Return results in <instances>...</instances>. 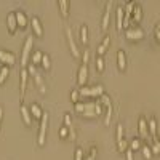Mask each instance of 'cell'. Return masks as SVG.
Returning a JSON list of instances; mask_svg holds the SVG:
<instances>
[{
  "mask_svg": "<svg viewBox=\"0 0 160 160\" xmlns=\"http://www.w3.org/2000/svg\"><path fill=\"white\" fill-rule=\"evenodd\" d=\"M102 91H104L102 85H96V87H91V88H88V87L80 88L82 96H102Z\"/></svg>",
  "mask_w": 160,
  "mask_h": 160,
  "instance_id": "1",
  "label": "cell"
},
{
  "mask_svg": "<svg viewBox=\"0 0 160 160\" xmlns=\"http://www.w3.org/2000/svg\"><path fill=\"white\" fill-rule=\"evenodd\" d=\"M47 125H48V114L42 115V125H40V133H39V144H45V135H47Z\"/></svg>",
  "mask_w": 160,
  "mask_h": 160,
  "instance_id": "2",
  "label": "cell"
},
{
  "mask_svg": "<svg viewBox=\"0 0 160 160\" xmlns=\"http://www.w3.org/2000/svg\"><path fill=\"white\" fill-rule=\"evenodd\" d=\"M31 48H32V37L29 35V37H27V40H26L24 48H23V59H21V64H23V67L27 66V56H29Z\"/></svg>",
  "mask_w": 160,
  "mask_h": 160,
  "instance_id": "3",
  "label": "cell"
},
{
  "mask_svg": "<svg viewBox=\"0 0 160 160\" xmlns=\"http://www.w3.org/2000/svg\"><path fill=\"white\" fill-rule=\"evenodd\" d=\"M29 72L34 75V79H35L37 85H39V88H40V91H42V93H45V85H43V80H42L40 74L35 71V67H34V64H31V66H29Z\"/></svg>",
  "mask_w": 160,
  "mask_h": 160,
  "instance_id": "4",
  "label": "cell"
},
{
  "mask_svg": "<svg viewBox=\"0 0 160 160\" xmlns=\"http://www.w3.org/2000/svg\"><path fill=\"white\" fill-rule=\"evenodd\" d=\"M0 61H2L5 66L13 64V62H15V54H13V53H8V51H3V50H0Z\"/></svg>",
  "mask_w": 160,
  "mask_h": 160,
  "instance_id": "5",
  "label": "cell"
},
{
  "mask_svg": "<svg viewBox=\"0 0 160 160\" xmlns=\"http://www.w3.org/2000/svg\"><path fill=\"white\" fill-rule=\"evenodd\" d=\"M66 34H67V40H69V47H71L72 54H74V56H79V50H77V45H75V42H74L71 27H67V29H66Z\"/></svg>",
  "mask_w": 160,
  "mask_h": 160,
  "instance_id": "6",
  "label": "cell"
},
{
  "mask_svg": "<svg viewBox=\"0 0 160 160\" xmlns=\"http://www.w3.org/2000/svg\"><path fill=\"white\" fill-rule=\"evenodd\" d=\"M144 37V32L141 29H130L127 31V39L130 40H138V39H143Z\"/></svg>",
  "mask_w": 160,
  "mask_h": 160,
  "instance_id": "7",
  "label": "cell"
},
{
  "mask_svg": "<svg viewBox=\"0 0 160 160\" xmlns=\"http://www.w3.org/2000/svg\"><path fill=\"white\" fill-rule=\"evenodd\" d=\"M87 72H88V66H87V64H82L80 71H79V85H80V87H82L83 83H85V80H87Z\"/></svg>",
  "mask_w": 160,
  "mask_h": 160,
  "instance_id": "8",
  "label": "cell"
},
{
  "mask_svg": "<svg viewBox=\"0 0 160 160\" xmlns=\"http://www.w3.org/2000/svg\"><path fill=\"white\" fill-rule=\"evenodd\" d=\"M26 85H27V71H26V69H23V71H21V98L24 96Z\"/></svg>",
  "mask_w": 160,
  "mask_h": 160,
  "instance_id": "9",
  "label": "cell"
},
{
  "mask_svg": "<svg viewBox=\"0 0 160 160\" xmlns=\"http://www.w3.org/2000/svg\"><path fill=\"white\" fill-rule=\"evenodd\" d=\"M15 15H16V24L21 26V27H26V24H27V18H26L24 13H23V11H16Z\"/></svg>",
  "mask_w": 160,
  "mask_h": 160,
  "instance_id": "10",
  "label": "cell"
},
{
  "mask_svg": "<svg viewBox=\"0 0 160 160\" xmlns=\"http://www.w3.org/2000/svg\"><path fill=\"white\" fill-rule=\"evenodd\" d=\"M110 6H112V2H107V6H106V13H104V18H102V29L106 31L107 29V26H109V10H110Z\"/></svg>",
  "mask_w": 160,
  "mask_h": 160,
  "instance_id": "11",
  "label": "cell"
},
{
  "mask_svg": "<svg viewBox=\"0 0 160 160\" xmlns=\"http://www.w3.org/2000/svg\"><path fill=\"white\" fill-rule=\"evenodd\" d=\"M123 18H125V11H123L122 6H119V8H117V29H120L123 26Z\"/></svg>",
  "mask_w": 160,
  "mask_h": 160,
  "instance_id": "12",
  "label": "cell"
},
{
  "mask_svg": "<svg viewBox=\"0 0 160 160\" xmlns=\"http://www.w3.org/2000/svg\"><path fill=\"white\" fill-rule=\"evenodd\" d=\"M8 29H10V32L16 31V15L15 13H10L8 15Z\"/></svg>",
  "mask_w": 160,
  "mask_h": 160,
  "instance_id": "13",
  "label": "cell"
},
{
  "mask_svg": "<svg viewBox=\"0 0 160 160\" xmlns=\"http://www.w3.org/2000/svg\"><path fill=\"white\" fill-rule=\"evenodd\" d=\"M117 61H119V67L125 69V66H127V59H125V53L122 50H119V53H117Z\"/></svg>",
  "mask_w": 160,
  "mask_h": 160,
  "instance_id": "14",
  "label": "cell"
},
{
  "mask_svg": "<svg viewBox=\"0 0 160 160\" xmlns=\"http://www.w3.org/2000/svg\"><path fill=\"white\" fill-rule=\"evenodd\" d=\"M21 115H23V119H24V122L27 123V125H31V115H29V110H27V107L24 106H21Z\"/></svg>",
  "mask_w": 160,
  "mask_h": 160,
  "instance_id": "15",
  "label": "cell"
},
{
  "mask_svg": "<svg viewBox=\"0 0 160 160\" xmlns=\"http://www.w3.org/2000/svg\"><path fill=\"white\" fill-rule=\"evenodd\" d=\"M32 27H34V31H35L37 35H42V26H40L39 18H32Z\"/></svg>",
  "mask_w": 160,
  "mask_h": 160,
  "instance_id": "16",
  "label": "cell"
},
{
  "mask_svg": "<svg viewBox=\"0 0 160 160\" xmlns=\"http://www.w3.org/2000/svg\"><path fill=\"white\" fill-rule=\"evenodd\" d=\"M138 125H140V133L146 138V136H147V123H146V120L140 119V123H138Z\"/></svg>",
  "mask_w": 160,
  "mask_h": 160,
  "instance_id": "17",
  "label": "cell"
},
{
  "mask_svg": "<svg viewBox=\"0 0 160 160\" xmlns=\"http://www.w3.org/2000/svg\"><path fill=\"white\" fill-rule=\"evenodd\" d=\"M8 74H10V69L8 66H3L2 69H0V83H3L6 80V77H8Z\"/></svg>",
  "mask_w": 160,
  "mask_h": 160,
  "instance_id": "18",
  "label": "cell"
},
{
  "mask_svg": "<svg viewBox=\"0 0 160 160\" xmlns=\"http://www.w3.org/2000/svg\"><path fill=\"white\" fill-rule=\"evenodd\" d=\"M80 40H82V43H87V40H88V29H87V26H82V29H80Z\"/></svg>",
  "mask_w": 160,
  "mask_h": 160,
  "instance_id": "19",
  "label": "cell"
},
{
  "mask_svg": "<svg viewBox=\"0 0 160 160\" xmlns=\"http://www.w3.org/2000/svg\"><path fill=\"white\" fill-rule=\"evenodd\" d=\"M59 6H61V15H62V16H67L69 2H67V0H59Z\"/></svg>",
  "mask_w": 160,
  "mask_h": 160,
  "instance_id": "20",
  "label": "cell"
},
{
  "mask_svg": "<svg viewBox=\"0 0 160 160\" xmlns=\"http://www.w3.org/2000/svg\"><path fill=\"white\" fill-rule=\"evenodd\" d=\"M31 112L35 117H39V119H42V115H43V114H42V109L37 106V104H32V106H31Z\"/></svg>",
  "mask_w": 160,
  "mask_h": 160,
  "instance_id": "21",
  "label": "cell"
},
{
  "mask_svg": "<svg viewBox=\"0 0 160 160\" xmlns=\"http://www.w3.org/2000/svg\"><path fill=\"white\" fill-rule=\"evenodd\" d=\"M147 127H149V130H151V133H152V136L155 138V130H157V122L154 120V119H151L149 120V123H147Z\"/></svg>",
  "mask_w": 160,
  "mask_h": 160,
  "instance_id": "22",
  "label": "cell"
},
{
  "mask_svg": "<svg viewBox=\"0 0 160 160\" xmlns=\"http://www.w3.org/2000/svg\"><path fill=\"white\" fill-rule=\"evenodd\" d=\"M141 6H138V5H135V10H133V18L136 19V21H140L141 19Z\"/></svg>",
  "mask_w": 160,
  "mask_h": 160,
  "instance_id": "23",
  "label": "cell"
},
{
  "mask_svg": "<svg viewBox=\"0 0 160 160\" xmlns=\"http://www.w3.org/2000/svg\"><path fill=\"white\" fill-rule=\"evenodd\" d=\"M42 58H43V54H42L40 51H35V53H34V56H32L34 64H39V62H42Z\"/></svg>",
  "mask_w": 160,
  "mask_h": 160,
  "instance_id": "24",
  "label": "cell"
},
{
  "mask_svg": "<svg viewBox=\"0 0 160 160\" xmlns=\"http://www.w3.org/2000/svg\"><path fill=\"white\" fill-rule=\"evenodd\" d=\"M143 154H144V157L147 160L152 158V151H151V147H147V146H144V147H143Z\"/></svg>",
  "mask_w": 160,
  "mask_h": 160,
  "instance_id": "25",
  "label": "cell"
},
{
  "mask_svg": "<svg viewBox=\"0 0 160 160\" xmlns=\"http://www.w3.org/2000/svg\"><path fill=\"white\" fill-rule=\"evenodd\" d=\"M122 136H123V127H122V125H119V127H117V141H119V143L123 140Z\"/></svg>",
  "mask_w": 160,
  "mask_h": 160,
  "instance_id": "26",
  "label": "cell"
},
{
  "mask_svg": "<svg viewBox=\"0 0 160 160\" xmlns=\"http://www.w3.org/2000/svg\"><path fill=\"white\" fill-rule=\"evenodd\" d=\"M42 64H43L45 69H50V58L47 54H43V58H42Z\"/></svg>",
  "mask_w": 160,
  "mask_h": 160,
  "instance_id": "27",
  "label": "cell"
},
{
  "mask_svg": "<svg viewBox=\"0 0 160 160\" xmlns=\"http://www.w3.org/2000/svg\"><path fill=\"white\" fill-rule=\"evenodd\" d=\"M140 147H141L140 140H133V141H131V151H136V149H140Z\"/></svg>",
  "mask_w": 160,
  "mask_h": 160,
  "instance_id": "28",
  "label": "cell"
},
{
  "mask_svg": "<svg viewBox=\"0 0 160 160\" xmlns=\"http://www.w3.org/2000/svg\"><path fill=\"white\" fill-rule=\"evenodd\" d=\"M110 115H112V106L107 107V112H106V125H109V122H110Z\"/></svg>",
  "mask_w": 160,
  "mask_h": 160,
  "instance_id": "29",
  "label": "cell"
},
{
  "mask_svg": "<svg viewBox=\"0 0 160 160\" xmlns=\"http://www.w3.org/2000/svg\"><path fill=\"white\" fill-rule=\"evenodd\" d=\"M102 112V107H101V104L99 102H95V114L96 115H99Z\"/></svg>",
  "mask_w": 160,
  "mask_h": 160,
  "instance_id": "30",
  "label": "cell"
},
{
  "mask_svg": "<svg viewBox=\"0 0 160 160\" xmlns=\"http://www.w3.org/2000/svg\"><path fill=\"white\" fill-rule=\"evenodd\" d=\"M71 98H72V101L75 104H77V101H79V91H77V90H74V91L71 93Z\"/></svg>",
  "mask_w": 160,
  "mask_h": 160,
  "instance_id": "31",
  "label": "cell"
},
{
  "mask_svg": "<svg viewBox=\"0 0 160 160\" xmlns=\"http://www.w3.org/2000/svg\"><path fill=\"white\" fill-rule=\"evenodd\" d=\"M96 66H98L99 71H102V69H104V61H102V58H98V59H96Z\"/></svg>",
  "mask_w": 160,
  "mask_h": 160,
  "instance_id": "32",
  "label": "cell"
},
{
  "mask_svg": "<svg viewBox=\"0 0 160 160\" xmlns=\"http://www.w3.org/2000/svg\"><path fill=\"white\" fill-rule=\"evenodd\" d=\"M64 123H66L67 128H71V123H72V122H71V115H67V114L64 115Z\"/></svg>",
  "mask_w": 160,
  "mask_h": 160,
  "instance_id": "33",
  "label": "cell"
},
{
  "mask_svg": "<svg viewBox=\"0 0 160 160\" xmlns=\"http://www.w3.org/2000/svg\"><path fill=\"white\" fill-rule=\"evenodd\" d=\"M83 106H85V110H95V102H87Z\"/></svg>",
  "mask_w": 160,
  "mask_h": 160,
  "instance_id": "34",
  "label": "cell"
},
{
  "mask_svg": "<svg viewBox=\"0 0 160 160\" xmlns=\"http://www.w3.org/2000/svg\"><path fill=\"white\" fill-rule=\"evenodd\" d=\"M59 136H61V138H66V136H67V127H62V128L59 130Z\"/></svg>",
  "mask_w": 160,
  "mask_h": 160,
  "instance_id": "35",
  "label": "cell"
},
{
  "mask_svg": "<svg viewBox=\"0 0 160 160\" xmlns=\"http://www.w3.org/2000/svg\"><path fill=\"white\" fill-rule=\"evenodd\" d=\"M75 110H77V112H83V110H85V106H83V104H75Z\"/></svg>",
  "mask_w": 160,
  "mask_h": 160,
  "instance_id": "36",
  "label": "cell"
},
{
  "mask_svg": "<svg viewBox=\"0 0 160 160\" xmlns=\"http://www.w3.org/2000/svg\"><path fill=\"white\" fill-rule=\"evenodd\" d=\"M119 149H120V151H125V149H127V141L122 140V141L119 143Z\"/></svg>",
  "mask_w": 160,
  "mask_h": 160,
  "instance_id": "37",
  "label": "cell"
},
{
  "mask_svg": "<svg viewBox=\"0 0 160 160\" xmlns=\"http://www.w3.org/2000/svg\"><path fill=\"white\" fill-rule=\"evenodd\" d=\"M75 160H82V149L80 147L75 151Z\"/></svg>",
  "mask_w": 160,
  "mask_h": 160,
  "instance_id": "38",
  "label": "cell"
},
{
  "mask_svg": "<svg viewBox=\"0 0 160 160\" xmlns=\"http://www.w3.org/2000/svg\"><path fill=\"white\" fill-rule=\"evenodd\" d=\"M88 58H90V53L85 51L83 53V64H88Z\"/></svg>",
  "mask_w": 160,
  "mask_h": 160,
  "instance_id": "39",
  "label": "cell"
},
{
  "mask_svg": "<svg viewBox=\"0 0 160 160\" xmlns=\"http://www.w3.org/2000/svg\"><path fill=\"white\" fill-rule=\"evenodd\" d=\"M83 115H87V117H93V115H96V114H95V110H83Z\"/></svg>",
  "mask_w": 160,
  "mask_h": 160,
  "instance_id": "40",
  "label": "cell"
},
{
  "mask_svg": "<svg viewBox=\"0 0 160 160\" xmlns=\"http://www.w3.org/2000/svg\"><path fill=\"white\" fill-rule=\"evenodd\" d=\"M69 140L71 141H75V131L71 128V131H69Z\"/></svg>",
  "mask_w": 160,
  "mask_h": 160,
  "instance_id": "41",
  "label": "cell"
},
{
  "mask_svg": "<svg viewBox=\"0 0 160 160\" xmlns=\"http://www.w3.org/2000/svg\"><path fill=\"white\" fill-rule=\"evenodd\" d=\"M127 160H133V151L131 149L127 151Z\"/></svg>",
  "mask_w": 160,
  "mask_h": 160,
  "instance_id": "42",
  "label": "cell"
},
{
  "mask_svg": "<svg viewBox=\"0 0 160 160\" xmlns=\"http://www.w3.org/2000/svg\"><path fill=\"white\" fill-rule=\"evenodd\" d=\"M95 157H96V149L91 151V154H90V157H88L87 160H95Z\"/></svg>",
  "mask_w": 160,
  "mask_h": 160,
  "instance_id": "43",
  "label": "cell"
},
{
  "mask_svg": "<svg viewBox=\"0 0 160 160\" xmlns=\"http://www.w3.org/2000/svg\"><path fill=\"white\" fill-rule=\"evenodd\" d=\"M109 42H110V39H109V37H106V39H104V40H102V43H101V45L107 48V45H109Z\"/></svg>",
  "mask_w": 160,
  "mask_h": 160,
  "instance_id": "44",
  "label": "cell"
},
{
  "mask_svg": "<svg viewBox=\"0 0 160 160\" xmlns=\"http://www.w3.org/2000/svg\"><path fill=\"white\" fill-rule=\"evenodd\" d=\"M104 51H106V47H102V45H99V47H98V53H99V54H102Z\"/></svg>",
  "mask_w": 160,
  "mask_h": 160,
  "instance_id": "45",
  "label": "cell"
},
{
  "mask_svg": "<svg viewBox=\"0 0 160 160\" xmlns=\"http://www.w3.org/2000/svg\"><path fill=\"white\" fill-rule=\"evenodd\" d=\"M154 143H155V146H157V147H158V151H160V141H158L157 138H155V140H154Z\"/></svg>",
  "mask_w": 160,
  "mask_h": 160,
  "instance_id": "46",
  "label": "cell"
},
{
  "mask_svg": "<svg viewBox=\"0 0 160 160\" xmlns=\"http://www.w3.org/2000/svg\"><path fill=\"white\" fill-rule=\"evenodd\" d=\"M151 151H154V152H160V151H158V147H157V146H155V144H154V147H152Z\"/></svg>",
  "mask_w": 160,
  "mask_h": 160,
  "instance_id": "47",
  "label": "cell"
},
{
  "mask_svg": "<svg viewBox=\"0 0 160 160\" xmlns=\"http://www.w3.org/2000/svg\"><path fill=\"white\" fill-rule=\"evenodd\" d=\"M2 114H3V109L0 107V122H2Z\"/></svg>",
  "mask_w": 160,
  "mask_h": 160,
  "instance_id": "48",
  "label": "cell"
},
{
  "mask_svg": "<svg viewBox=\"0 0 160 160\" xmlns=\"http://www.w3.org/2000/svg\"><path fill=\"white\" fill-rule=\"evenodd\" d=\"M157 39H158V40H160V29H158V31H157Z\"/></svg>",
  "mask_w": 160,
  "mask_h": 160,
  "instance_id": "49",
  "label": "cell"
}]
</instances>
